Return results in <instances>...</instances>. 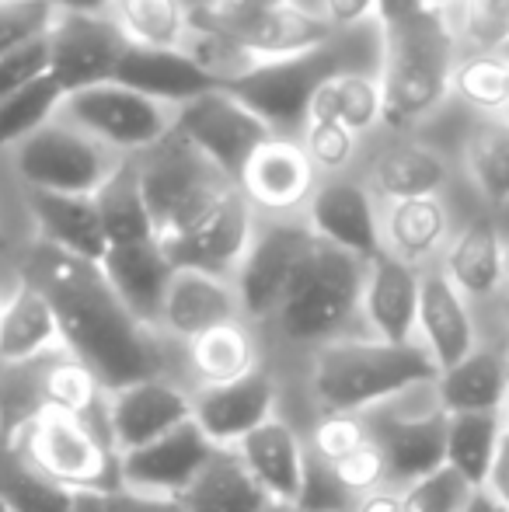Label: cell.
Returning a JSON list of instances; mask_svg holds the SVG:
<instances>
[{"instance_id": "cell-1", "label": "cell", "mask_w": 509, "mask_h": 512, "mask_svg": "<svg viewBox=\"0 0 509 512\" xmlns=\"http://www.w3.org/2000/svg\"><path fill=\"white\" fill-rule=\"evenodd\" d=\"M21 279L46 293L60 324L63 349L95 373L105 394L157 377V352L147 328L123 307L95 262L63 255L39 241Z\"/></svg>"}, {"instance_id": "cell-2", "label": "cell", "mask_w": 509, "mask_h": 512, "mask_svg": "<svg viewBox=\"0 0 509 512\" xmlns=\"http://www.w3.org/2000/svg\"><path fill=\"white\" fill-rule=\"evenodd\" d=\"M381 77L384 126L394 133L419 126L447 102L457 67V35L447 11L422 7L412 18L381 25Z\"/></svg>"}, {"instance_id": "cell-3", "label": "cell", "mask_w": 509, "mask_h": 512, "mask_svg": "<svg viewBox=\"0 0 509 512\" xmlns=\"http://www.w3.org/2000/svg\"><path fill=\"white\" fill-rule=\"evenodd\" d=\"M440 380V366L426 345L391 342H328L314 359V394L328 415H363L415 387Z\"/></svg>"}, {"instance_id": "cell-4", "label": "cell", "mask_w": 509, "mask_h": 512, "mask_svg": "<svg viewBox=\"0 0 509 512\" xmlns=\"http://www.w3.org/2000/svg\"><path fill=\"white\" fill-rule=\"evenodd\" d=\"M363 276L367 262L314 237L279 304L283 335L293 342H339V331L360 314Z\"/></svg>"}, {"instance_id": "cell-5", "label": "cell", "mask_w": 509, "mask_h": 512, "mask_svg": "<svg viewBox=\"0 0 509 512\" xmlns=\"http://www.w3.org/2000/svg\"><path fill=\"white\" fill-rule=\"evenodd\" d=\"M346 35L349 32H339L332 42L311 49V53L286 56V60L258 63V67L241 70L238 77H231L224 84V91H231L238 102L252 108L276 136H300L321 84L339 74V70L356 67L349 60Z\"/></svg>"}, {"instance_id": "cell-6", "label": "cell", "mask_w": 509, "mask_h": 512, "mask_svg": "<svg viewBox=\"0 0 509 512\" xmlns=\"http://www.w3.org/2000/svg\"><path fill=\"white\" fill-rule=\"evenodd\" d=\"M133 161L136 175H140L143 203H147L161 244L189 230L199 216L210 213L234 189L231 178L220 175L206 157H199L178 136H168L161 147L133 157Z\"/></svg>"}, {"instance_id": "cell-7", "label": "cell", "mask_w": 509, "mask_h": 512, "mask_svg": "<svg viewBox=\"0 0 509 512\" xmlns=\"http://www.w3.org/2000/svg\"><path fill=\"white\" fill-rule=\"evenodd\" d=\"M123 161L126 157L91 140L63 115L46 122L14 150V171L21 182L32 192H56V196H98L105 182L123 168Z\"/></svg>"}, {"instance_id": "cell-8", "label": "cell", "mask_w": 509, "mask_h": 512, "mask_svg": "<svg viewBox=\"0 0 509 512\" xmlns=\"http://www.w3.org/2000/svg\"><path fill=\"white\" fill-rule=\"evenodd\" d=\"M18 446L42 474L74 495H105L123 488L119 457L112 460L109 443L88 425V418L67 411H42L18 436Z\"/></svg>"}, {"instance_id": "cell-9", "label": "cell", "mask_w": 509, "mask_h": 512, "mask_svg": "<svg viewBox=\"0 0 509 512\" xmlns=\"http://www.w3.org/2000/svg\"><path fill=\"white\" fill-rule=\"evenodd\" d=\"M60 115L119 157L150 154L175 129V108L154 102L119 81L67 95Z\"/></svg>"}, {"instance_id": "cell-10", "label": "cell", "mask_w": 509, "mask_h": 512, "mask_svg": "<svg viewBox=\"0 0 509 512\" xmlns=\"http://www.w3.org/2000/svg\"><path fill=\"white\" fill-rule=\"evenodd\" d=\"M171 136L189 143L199 157H206L220 175L238 185L248 157L276 133L245 102H238L231 91L217 88L210 95L196 98V102L175 108Z\"/></svg>"}, {"instance_id": "cell-11", "label": "cell", "mask_w": 509, "mask_h": 512, "mask_svg": "<svg viewBox=\"0 0 509 512\" xmlns=\"http://www.w3.org/2000/svg\"><path fill=\"white\" fill-rule=\"evenodd\" d=\"M46 49L49 81L67 98L74 91L116 81L129 42L123 39V32H119L109 14L56 11L46 35Z\"/></svg>"}, {"instance_id": "cell-12", "label": "cell", "mask_w": 509, "mask_h": 512, "mask_svg": "<svg viewBox=\"0 0 509 512\" xmlns=\"http://www.w3.org/2000/svg\"><path fill=\"white\" fill-rule=\"evenodd\" d=\"M314 244V234L307 220H269L258 223L252 244H248L245 258H241L238 272H234V290L241 300V317H276L283 304L286 290H290L293 276H297L300 262H304L307 248Z\"/></svg>"}, {"instance_id": "cell-13", "label": "cell", "mask_w": 509, "mask_h": 512, "mask_svg": "<svg viewBox=\"0 0 509 512\" xmlns=\"http://www.w3.org/2000/svg\"><path fill=\"white\" fill-rule=\"evenodd\" d=\"M255 227V209L234 185L210 213H203L189 230L171 237L164 244V251H168L175 269H196L210 272V276L234 279L248 244H252Z\"/></svg>"}, {"instance_id": "cell-14", "label": "cell", "mask_w": 509, "mask_h": 512, "mask_svg": "<svg viewBox=\"0 0 509 512\" xmlns=\"http://www.w3.org/2000/svg\"><path fill=\"white\" fill-rule=\"evenodd\" d=\"M318 185L321 175L314 171L297 136H269L248 157L238 178L241 196L252 203L255 213H269L272 220H290L293 213L307 209Z\"/></svg>"}, {"instance_id": "cell-15", "label": "cell", "mask_w": 509, "mask_h": 512, "mask_svg": "<svg viewBox=\"0 0 509 512\" xmlns=\"http://www.w3.org/2000/svg\"><path fill=\"white\" fill-rule=\"evenodd\" d=\"M307 227L318 241L360 262H370L384 251V227L374 206V192L349 175L321 178L318 192L307 203Z\"/></svg>"}, {"instance_id": "cell-16", "label": "cell", "mask_w": 509, "mask_h": 512, "mask_svg": "<svg viewBox=\"0 0 509 512\" xmlns=\"http://www.w3.org/2000/svg\"><path fill=\"white\" fill-rule=\"evenodd\" d=\"M217 453L220 446H213L210 436L196 425V418H189L168 436L154 439L133 453H123L119 457V481L133 492L178 499L189 492V485L206 471V464Z\"/></svg>"}, {"instance_id": "cell-17", "label": "cell", "mask_w": 509, "mask_h": 512, "mask_svg": "<svg viewBox=\"0 0 509 512\" xmlns=\"http://www.w3.org/2000/svg\"><path fill=\"white\" fill-rule=\"evenodd\" d=\"M105 398H109V408H105L109 443L116 450V457L168 436V432H175L178 425H185L192 418L189 394L178 391L175 384H168L161 377L129 384L123 391L105 394Z\"/></svg>"}, {"instance_id": "cell-18", "label": "cell", "mask_w": 509, "mask_h": 512, "mask_svg": "<svg viewBox=\"0 0 509 512\" xmlns=\"http://www.w3.org/2000/svg\"><path fill=\"white\" fill-rule=\"evenodd\" d=\"M272 411H276V384L262 366L227 384L203 387L192 398V418L220 450H234L258 425L276 418Z\"/></svg>"}, {"instance_id": "cell-19", "label": "cell", "mask_w": 509, "mask_h": 512, "mask_svg": "<svg viewBox=\"0 0 509 512\" xmlns=\"http://www.w3.org/2000/svg\"><path fill=\"white\" fill-rule=\"evenodd\" d=\"M98 269L143 328H161L164 297H168L171 276H175V265L161 241L112 244Z\"/></svg>"}, {"instance_id": "cell-20", "label": "cell", "mask_w": 509, "mask_h": 512, "mask_svg": "<svg viewBox=\"0 0 509 512\" xmlns=\"http://www.w3.org/2000/svg\"><path fill=\"white\" fill-rule=\"evenodd\" d=\"M419 290L422 272L415 265L394 258L391 251H381V255L367 262L360 310L381 342H412V335L419 331Z\"/></svg>"}, {"instance_id": "cell-21", "label": "cell", "mask_w": 509, "mask_h": 512, "mask_svg": "<svg viewBox=\"0 0 509 512\" xmlns=\"http://www.w3.org/2000/svg\"><path fill=\"white\" fill-rule=\"evenodd\" d=\"M119 84L154 98L168 108H182L210 91L224 88L213 70H206L189 49H136L129 46L119 63Z\"/></svg>"}, {"instance_id": "cell-22", "label": "cell", "mask_w": 509, "mask_h": 512, "mask_svg": "<svg viewBox=\"0 0 509 512\" xmlns=\"http://www.w3.org/2000/svg\"><path fill=\"white\" fill-rule=\"evenodd\" d=\"M447 422V411L433 408L422 415H384L370 425L384 453L387 481H401L408 488L447 467Z\"/></svg>"}, {"instance_id": "cell-23", "label": "cell", "mask_w": 509, "mask_h": 512, "mask_svg": "<svg viewBox=\"0 0 509 512\" xmlns=\"http://www.w3.org/2000/svg\"><path fill=\"white\" fill-rule=\"evenodd\" d=\"M234 453L248 474L258 481L269 502L276 509L297 506L300 485H304V464H307V443L283 422V418H269L258 425L252 436H245Z\"/></svg>"}, {"instance_id": "cell-24", "label": "cell", "mask_w": 509, "mask_h": 512, "mask_svg": "<svg viewBox=\"0 0 509 512\" xmlns=\"http://www.w3.org/2000/svg\"><path fill=\"white\" fill-rule=\"evenodd\" d=\"M231 321H241V300L234 290V279L196 269H175L161 310L164 331L192 342V338Z\"/></svg>"}, {"instance_id": "cell-25", "label": "cell", "mask_w": 509, "mask_h": 512, "mask_svg": "<svg viewBox=\"0 0 509 512\" xmlns=\"http://www.w3.org/2000/svg\"><path fill=\"white\" fill-rule=\"evenodd\" d=\"M419 335L440 373L475 352V321L468 314V297L450 283L443 269L422 272Z\"/></svg>"}, {"instance_id": "cell-26", "label": "cell", "mask_w": 509, "mask_h": 512, "mask_svg": "<svg viewBox=\"0 0 509 512\" xmlns=\"http://www.w3.org/2000/svg\"><path fill=\"white\" fill-rule=\"evenodd\" d=\"M28 209L35 216L42 244L95 265L105 258L109 237H105L102 209L95 196H56V192L28 189Z\"/></svg>"}, {"instance_id": "cell-27", "label": "cell", "mask_w": 509, "mask_h": 512, "mask_svg": "<svg viewBox=\"0 0 509 512\" xmlns=\"http://www.w3.org/2000/svg\"><path fill=\"white\" fill-rule=\"evenodd\" d=\"M67 352L53 304L35 283L21 279L0 304V366H25Z\"/></svg>"}, {"instance_id": "cell-28", "label": "cell", "mask_w": 509, "mask_h": 512, "mask_svg": "<svg viewBox=\"0 0 509 512\" xmlns=\"http://www.w3.org/2000/svg\"><path fill=\"white\" fill-rule=\"evenodd\" d=\"M443 272L464 297L475 300L492 297L503 286L506 244L492 216L482 213L457 230V237L447 244V255H443Z\"/></svg>"}, {"instance_id": "cell-29", "label": "cell", "mask_w": 509, "mask_h": 512, "mask_svg": "<svg viewBox=\"0 0 509 512\" xmlns=\"http://www.w3.org/2000/svg\"><path fill=\"white\" fill-rule=\"evenodd\" d=\"M450 168L443 154L415 140H394L370 161V192L384 203H405V199L440 196L447 185Z\"/></svg>"}, {"instance_id": "cell-30", "label": "cell", "mask_w": 509, "mask_h": 512, "mask_svg": "<svg viewBox=\"0 0 509 512\" xmlns=\"http://www.w3.org/2000/svg\"><path fill=\"white\" fill-rule=\"evenodd\" d=\"M185 512H272L276 506L258 488L234 450H220L206 464V471L189 485V492L178 495Z\"/></svg>"}, {"instance_id": "cell-31", "label": "cell", "mask_w": 509, "mask_h": 512, "mask_svg": "<svg viewBox=\"0 0 509 512\" xmlns=\"http://www.w3.org/2000/svg\"><path fill=\"white\" fill-rule=\"evenodd\" d=\"M509 394V363L489 349H475L468 359L440 373L436 398L447 415L464 411H499Z\"/></svg>"}, {"instance_id": "cell-32", "label": "cell", "mask_w": 509, "mask_h": 512, "mask_svg": "<svg viewBox=\"0 0 509 512\" xmlns=\"http://www.w3.org/2000/svg\"><path fill=\"white\" fill-rule=\"evenodd\" d=\"M384 251L419 269L426 258L443 248L450 234V216L440 196L429 199H405V203H387L384 216Z\"/></svg>"}, {"instance_id": "cell-33", "label": "cell", "mask_w": 509, "mask_h": 512, "mask_svg": "<svg viewBox=\"0 0 509 512\" xmlns=\"http://www.w3.org/2000/svg\"><path fill=\"white\" fill-rule=\"evenodd\" d=\"M307 119H332L339 126L353 129L356 136L384 126V95L377 70H339L318 88Z\"/></svg>"}, {"instance_id": "cell-34", "label": "cell", "mask_w": 509, "mask_h": 512, "mask_svg": "<svg viewBox=\"0 0 509 512\" xmlns=\"http://www.w3.org/2000/svg\"><path fill=\"white\" fill-rule=\"evenodd\" d=\"M109 18L136 49H185L192 7L185 0H112Z\"/></svg>"}, {"instance_id": "cell-35", "label": "cell", "mask_w": 509, "mask_h": 512, "mask_svg": "<svg viewBox=\"0 0 509 512\" xmlns=\"http://www.w3.org/2000/svg\"><path fill=\"white\" fill-rule=\"evenodd\" d=\"M0 502L11 512H77L81 495L42 474L18 443H0Z\"/></svg>"}, {"instance_id": "cell-36", "label": "cell", "mask_w": 509, "mask_h": 512, "mask_svg": "<svg viewBox=\"0 0 509 512\" xmlns=\"http://www.w3.org/2000/svg\"><path fill=\"white\" fill-rule=\"evenodd\" d=\"M503 429L506 425L499 411H464V415H450L447 422V467H454L478 492H485Z\"/></svg>"}, {"instance_id": "cell-37", "label": "cell", "mask_w": 509, "mask_h": 512, "mask_svg": "<svg viewBox=\"0 0 509 512\" xmlns=\"http://www.w3.org/2000/svg\"><path fill=\"white\" fill-rule=\"evenodd\" d=\"M98 209H102L105 237L112 244H136V241H157L154 220L147 213L140 192V175H136V161L126 157L123 168L105 182V189L98 192Z\"/></svg>"}, {"instance_id": "cell-38", "label": "cell", "mask_w": 509, "mask_h": 512, "mask_svg": "<svg viewBox=\"0 0 509 512\" xmlns=\"http://www.w3.org/2000/svg\"><path fill=\"white\" fill-rule=\"evenodd\" d=\"M464 164L492 206L509 203V115H489L468 133Z\"/></svg>"}, {"instance_id": "cell-39", "label": "cell", "mask_w": 509, "mask_h": 512, "mask_svg": "<svg viewBox=\"0 0 509 512\" xmlns=\"http://www.w3.org/2000/svg\"><path fill=\"white\" fill-rule=\"evenodd\" d=\"M189 356H192L196 373L203 377V387L227 384V380H238V377H245V373L258 370L255 342L241 321L220 324V328L192 338Z\"/></svg>"}, {"instance_id": "cell-40", "label": "cell", "mask_w": 509, "mask_h": 512, "mask_svg": "<svg viewBox=\"0 0 509 512\" xmlns=\"http://www.w3.org/2000/svg\"><path fill=\"white\" fill-rule=\"evenodd\" d=\"M60 356V352H53ZM46 356L39 363V394L46 411H67V415L88 418L98 408V401L105 398V387L95 380V373L84 370L70 352H63V359Z\"/></svg>"}, {"instance_id": "cell-41", "label": "cell", "mask_w": 509, "mask_h": 512, "mask_svg": "<svg viewBox=\"0 0 509 512\" xmlns=\"http://www.w3.org/2000/svg\"><path fill=\"white\" fill-rule=\"evenodd\" d=\"M450 95L489 115L509 112V60L503 53H464L454 67Z\"/></svg>"}, {"instance_id": "cell-42", "label": "cell", "mask_w": 509, "mask_h": 512, "mask_svg": "<svg viewBox=\"0 0 509 512\" xmlns=\"http://www.w3.org/2000/svg\"><path fill=\"white\" fill-rule=\"evenodd\" d=\"M63 108V91L56 88L49 77L35 81L11 102L0 105V154L4 150H18L28 136L39 133L46 122H53Z\"/></svg>"}, {"instance_id": "cell-43", "label": "cell", "mask_w": 509, "mask_h": 512, "mask_svg": "<svg viewBox=\"0 0 509 512\" xmlns=\"http://www.w3.org/2000/svg\"><path fill=\"white\" fill-rule=\"evenodd\" d=\"M454 35L468 53H503L509 46V0H457Z\"/></svg>"}, {"instance_id": "cell-44", "label": "cell", "mask_w": 509, "mask_h": 512, "mask_svg": "<svg viewBox=\"0 0 509 512\" xmlns=\"http://www.w3.org/2000/svg\"><path fill=\"white\" fill-rule=\"evenodd\" d=\"M297 140L321 178L346 175L356 157V147H360V136L332 119H307Z\"/></svg>"}, {"instance_id": "cell-45", "label": "cell", "mask_w": 509, "mask_h": 512, "mask_svg": "<svg viewBox=\"0 0 509 512\" xmlns=\"http://www.w3.org/2000/svg\"><path fill=\"white\" fill-rule=\"evenodd\" d=\"M478 488L464 481L454 467H440L429 478L415 481L401 492L405 512H468Z\"/></svg>"}, {"instance_id": "cell-46", "label": "cell", "mask_w": 509, "mask_h": 512, "mask_svg": "<svg viewBox=\"0 0 509 512\" xmlns=\"http://www.w3.org/2000/svg\"><path fill=\"white\" fill-rule=\"evenodd\" d=\"M56 18L53 0H0V56L35 46Z\"/></svg>"}, {"instance_id": "cell-47", "label": "cell", "mask_w": 509, "mask_h": 512, "mask_svg": "<svg viewBox=\"0 0 509 512\" xmlns=\"http://www.w3.org/2000/svg\"><path fill=\"white\" fill-rule=\"evenodd\" d=\"M360 499L335 478V471L307 446V464H304V485H300L297 506L293 512H346L356 509Z\"/></svg>"}, {"instance_id": "cell-48", "label": "cell", "mask_w": 509, "mask_h": 512, "mask_svg": "<svg viewBox=\"0 0 509 512\" xmlns=\"http://www.w3.org/2000/svg\"><path fill=\"white\" fill-rule=\"evenodd\" d=\"M367 439H370V425L363 422L360 415H328L325 411V418L318 422V429H314L307 446H311L328 467H335V464H342L349 453L360 450Z\"/></svg>"}, {"instance_id": "cell-49", "label": "cell", "mask_w": 509, "mask_h": 512, "mask_svg": "<svg viewBox=\"0 0 509 512\" xmlns=\"http://www.w3.org/2000/svg\"><path fill=\"white\" fill-rule=\"evenodd\" d=\"M49 77V49L46 39L25 46L11 56H0V105L11 102L14 95H21L25 88H32L35 81Z\"/></svg>"}, {"instance_id": "cell-50", "label": "cell", "mask_w": 509, "mask_h": 512, "mask_svg": "<svg viewBox=\"0 0 509 512\" xmlns=\"http://www.w3.org/2000/svg\"><path fill=\"white\" fill-rule=\"evenodd\" d=\"M91 506L95 512H185L178 499L133 492V488H112L105 495H91Z\"/></svg>"}, {"instance_id": "cell-51", "label": "cell", "mask_w": 509, "mask_h": 512, "mask_svg": "<svg viewBox=\"0 0 509 512\" xmlns=\"http://www.w3.org/2000/svg\"><path fill=\"white\" fill-rule=\"evenodd\" d=\"M318 14L335 32H356L360 25L377 18V0H321Z\"/></svg>"}, {"instance_id": "cell-52", "label": "cell", "mask_w": 509, "mask_h": 512, "mask_svg": "<svg viewBox=\"0 0 509 512\" xmlns=\"http://www.w3.org/2000/svg\"><path fill=\"white\" fill-rule=\"evenodd\" d=\"M485 492H489L492 499L509 512V425L503 429V439H499V450H496V460H492Z\"/></svg>"}, {"instance_id": "cell-53", "label": "cell", "mask_w": 509, "mask_h": 512, "mask_svg": "<svg viewBox=\"0 0 509 512\" xmlns=\"http://www.w3.org/2000/svg\"><path fill=\"white\" fill-rule=\"evenodd\" d=\"M356 512H405V506H401V495L394 492H370L360 499Z\"/></svg>"}, {"instance_id": "cell-54", "label": "cell", "mask_w": 509, "mask_h": 512, "mask_svg": "<svg viewBox=\"0 0 509 512\" xmlns=\"http://www.w3.org/2000/svg\"><path fill=\"white\" fill-rule=\"evenodd\" d=\"M56 11H84V14H109L112 0H53Z\"/></svg>"}, {"instance_id": "cell-55", "label": "cell", "mask_w": 509, "mask_h": 512, "mask_svg": "<svg viewBox=\"0 0 509 512\" xmlns=\"http://www.w3.org/2000/svg\"><path fill=\"white\" fill-rule=\"evenodd\" d=\"M468 512H506V509L499 506V502L492 499L489 492H478V495H475V502L468 506Z\"/></svg>"}, {"instance_id": "cell-56", "label": "cell", "mask_w": 509, "mask_h": 512, "mask_svg": "<svg viewBox=\"0 0 509 512\" xmlns=\"http://www.w3.org/2000/svg\"><path fill=\"white\" fill-rule=\"evenodd\" d=\"M426 7H433V11H450V7L457 4V0H422Z\"/></svg>"}, {"instance_id": "cell-57", "label": "cell", "mask_w": 509, "mask_h": 512, "mask_svg": "<svg viewBox=\"0 0 509 512\" xmlns=\"http://www.w3.org/2000/svg\"><path fill=\"white\" fill-rule=\"evenodd\" d=\"M217 4H283V0H217Z\"/></svg>"}, {"instance_id": "cell-58", "label": "cell", "mask_w": 509, "mask_h": 512, "mask_svg": "<svg viewBox=\"0 0 509 512\" xmlns=\"http://www.w3.org/2000/svg\"><path fill=\"white\" fill-rule=\"evenodd\" d=\"M506 276H509V248H506Z\"/></svg>"}, {"instance_id": "cell-59", "label": "cell", "mask_w": 509, "mask_h": 512, "mask_svg": "<svg viewBox=\"0 0 509 512\" xmlns=\"http://www.w3.org/2000/svg\"><path fill=\"white\" fill-rule=\"evenodd\" d=\"M0 512H11V509H7V506H4V502H0Z\"/></svg>"}, {"instance_id": "cell-60", "label": "cell", "mask_w": 509, "mask_h": 512, "mask_svg": "<svg viewBox=\"0 0 509 512\" xmlns=\"http://www.w3.org/2000/svg\"><path fill=\"white\" fill-rule=\"evenodd\" d=\"M506 321H509V304H506Z\"/></svg>"}, {"instance_id": "cell-61", "label": "cell", "mask_w": 509, "mask_h": 512, "mask_svg": "<svg viewBox=\"0 0 509 512\" xmlns=\"http://www.w3.org/2000/svg\"><path fill=\"white\" fill-rule=\"evenodd\" d=\"M503 53H506V56H509V46H506V49H503Z\"/></svg>"}, {"instance_id": "cell-62", "label": "cell", "mask_w": 509, "mask_h": 512, "mask_svg": "<svg viewBox=\"0 0 509 512\" xmlns=\"http://www.w3.org/2000/svg\"><path fill=\"white\" fill-rule=\"evenodd\" d=\"M506 405H509V394H506Z\"/></svg>"}, {"instance_id": "cell-63", "label": "cell", "mask_w": 509, "mask_h": 512, "mask_svg": "<svg viewBox=\"0 0 509 512\" xmlns=\"http://www.w3.org/2000/svg\"><path fill=\"white\" fill-rule=\"evenodd\" d=\"M0 304H4V297H0Z\"/></svg>"}, {"instance_id": "cell-64", "label": "cell", "mask_w": 509, "mask_h": 512, "mask_svg": "<svg viewBox=\"0 0 509 512\" xmlns=\"http://www.w3.org/2000/svg\"><path fill=\"white\" fill-rule=\"evenodd\" d=\"M503 56H506V53H503ZM506 60H509V56H506Z\"/></svg>"}]
</instances>
